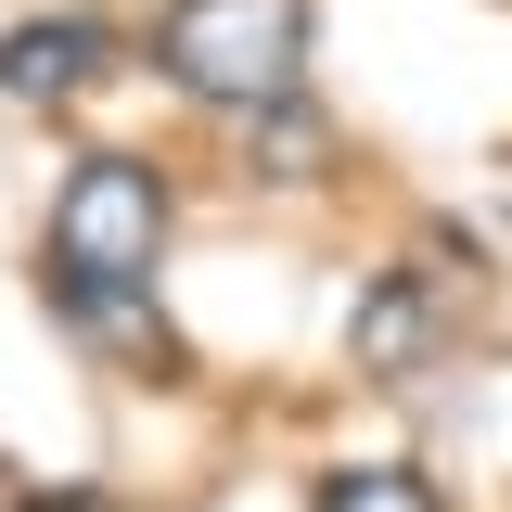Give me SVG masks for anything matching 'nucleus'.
I'll return each instance as SVG.
<instances>
[{"mask_svg": "<svg viewBox=\"0 0 512 512\" xmlns=\"http://www.w3.org/2000/svg\"><path fill=\"white\" fill-rule=\"evenodd\" d=\"M154 244H167V180L141 154H90L52 192V308L77 333H154Z\"/></svg>", "mask_w": 512, "mask_h": 512, "instance_id": "1", "label": "nucleus"}, {"mask_svg": "<svg viewBox=\"0 0 512 512\" xmlns=\"http://www.w3.org/2000/svg\"><path fill=\"white\" fill-rule=\"evenodd\" d=\"M154 64L192 103H282L295 64H308V0H167L154 26Z\"/></svg>", "mask_w": 512, "mask_h": 512, "instance_id": "2", "label": "nucleus"}, {"mask_svg": "<svg viewBox=\"0 0 512 512\" xmlns=\"http://www.w3.org/2000/svg\"><path fill=\"white\" fill-rule=\"evenodd\" d=\"M103 64H116V39H103L90 13H26V26H0V90H13V103H77Z\"/></svg>", "mask_w": 512, "mask_h": 512, "instance_id": "3", "label": "nucleus"}, {"mask_svg": "<svg viewBox=\"0 0 512 512\" xmlns=\"http://www.w3.org/2000/svg\"><path fill=\"white\" fill-rule=\"evenodd\" d=\"M436 333H448L436 269H384L372 295L346 308V346H359V372H423V359H436Z\"/></svg>", "mask_w": 512, "mask_h": 512, "instance_id": "4", "label": "nucleus"}, {"mask_svg": "<svg viewBox=\"0 0 512 512\" xmlns=\"http://www.w3.org/2000/svg\"><path fill=\"white\" fill-rule=\"evenodd\" d=\"M320 512H448L410 461H346V474H320Z\"/></svg>", "mask_w": 512, "mask_h": 512, "instance_id": "5", "label": "nucleus"}]
</instances>
